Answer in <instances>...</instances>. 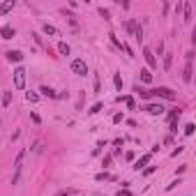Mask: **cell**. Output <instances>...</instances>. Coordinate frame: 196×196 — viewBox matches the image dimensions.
Here are the masks:
<instances>
[{
    "instance_id": "1",
    "label": "cell",
    "mask_w": 196,
    "mask_h": 196,
    "mask_svg": "<svg viewBox=\"0 0 196 196\" xmlns=\"http://www.w3.org/2000/svg\"><path fill=\"white\" fill-rule=\"evenodd\" d=\"M14 88L16 90H23V88H26V69L23 67L14 69Z\"/></svg>"
},
{
    "instance_id": "2",
    "label": "cell",
    "mask_w": 196,
    "mask_h": 196,
    "mask_svg": "<svg viewBox=\"0 0 196 196\" xmlns=\"http://www.w3.org/2000/svg\"><path fill=\"white\" fill-rule=\"evenodd\" d=\"M72 72L76 74V76H86L88 74V65H86V60H81V58H76V60H72Z\"/></svg>"
},
{
    "instance_id": "3",
    "label": "cell",
    "mask_w": 196,
    "mask_h": 196,
    "mask_svg": "<svg viewBox=\"0 0 196 196\" xmlns=\"http://www.w3.org/2000/svg\"><path fill=\"white\" fill-rule=\"evenodd\" d=\"M143 111H148L150 115H162V113H164V106H162V104H145Z\"/></svg>"
},
{
    "instance_id": "4",
    "label": "cell",
    "mask_w": 196,
    "mask_h": 196,
    "mask_svg": "<svg viewBox=\"0 0 196 196\" xmlns=\"http://www.w3.org/2000/svg\"><path fill=\"white\" fill-rule=\"evenodd\" d=\"M150 159H152L150 152H148V155H143L141 159H136V162H134V171H141L143 166H148V164H150Z\"/></svg>"
},
{
    "instance_id": "5",
    "label": "cell",
    "mask_w": 196,
    "mask_h": 196,
    "mask_svg": "<svg viewBox=\"0 0 196 196\" xmlns=\"http://www.w3.org/2000/svg\"><path fill=\"white\" fill-rule=\"evenodd\" d=\"M143 58H145V62H148V65H150V67H152V69H155V67H157V58H155V53H152L150 49H143Z\"/></svg>"
},
{
    "instance_id": "6",
    "label": "cell",
    "mask_w": 196,
    "mask_h": 196,
    "mask_svg": "<svg viewBox=\"0 0 196 196\" xmlns=\"http://www.w3.org/2000/svg\"><path fill=\"white\" fill-rule=\"evenodd\" d=\"M14 35H16V30L12 26H2V28H0V37H2V39H12Z\"/></svg>"
},
{
    "instance_id": "7",
    "label": "cell",
    "mask_w": 196,
    "mask_h": 196,
    "mask_svg": "<svg viewBox=\"0 0 196 196\" xmlns=\"http://www.w3.org/2000/svg\"><path fill=\"white\" fill-rule=\"evenodd\" d=\"M5 56H7L9 62H21V60H23V53H21V51H7Z\"/></svg>"
},
{
    "instance_id": "8",
    "label": "cell",
    "mask_w": 196,
    "mask_h": 196,
    "mask_svg": "<svg viewBox=\"0 0 196 196\" xmlns=\"http://www.w3.org/2000/svg\"><path fill=\"white\" fill-rule=\"evenodd\" d=\"M12 9H14V0H5V2H0V16H5Z\"/></svg>"
},
{
    "instance_id": "9",
    "label": "cell",
    "mask_w": 196,
    "mask_h": 196,
    "mask_svg": "<svg viewBox=\"0 0 196 196\" xmlns=\"http://www.w3.org/2000/svg\"><path fill=\"white\" fill-rule=\"evenodd\" d=\"M39 92L44 95V97H49V99H56V97H58V92L53 90V88H49V86H42V88H39Z\"/></svg>"
},
{
    "instance_id": "10",
    "label": "cell",
    "mask_w": 196,
    "mask_h": 196,
    "mask_svg": "<svg viewBox=\"0 0 196 196\" xmlns=\"http://www.w3.org/2000/svg\"><path fill=\"white\" fill-rule=\"evenodd\" d=\"M192 74H194L192 62H187V65H185V74H182V81H185V83H192Z\"/></svg>"
},
{
    "instance_id": "11",
    "label": "cell",
    "mask_w": 196,
    "mask_h": 196,
    "mask_svg": "<svg viewBox=\"0 0 196 196\" xmlns=\"http://www.w3.org/2000/svg\"><path fill=\"white\" fill-rule=\"evenodd\" d=\"M182 14H185V21H192V5L182 2Z\"/></svg>"
},
{
    "instance_id": "12",
    "label": "cell",
    "mask_w": 196,
    "mask_h": 196,
    "mask_svg": "<svg viewBox=\"0 0 196 196\" xmlns=\"http://www.w3.org/2000/svg\"><path fill=\"white\" fill-rule=\"evenodd\" d=\"M58 51H60L62 56H69V53H72V49H69L67 42H60V44H58Z\"/></svg>"
},
{
    "instance_id": "13",
    "label": "cell",
    "mask_w": 196,
    "mask_h": 196,
    "mask_svg": "<svg viewBox=\"0 0 196 196\" xmlns=\"http://www.w3.org/2000/svg\"><path fill=\"white\" fill-rule=\"evenodd\" d=\"M42 30H44V35H51V37H56L58 35V30L53 26H49V23H44V26H42Z\"/></svg>"
},
{
    "instance_id": "14",
    "label": "cell",
    "mask_w": 196,
    "mask_h": 196,
    "mask_svg": "<svg viewBox=\"0 0 196 196\" xmlns=\"http://www.w3.org/2000/svg\"><path fill=\"white\" fill-rule=\"evenodd\" d=\"M136 28H139L136 19H129V21H127V32H129V35H134V32H136Z\"/></svg>"
},
{
    "instance_id": "15",
    "label": "cell",
    "mask_w": 196,
    "mask_h": 196,
    "mask_svg": "<svg viewBox=\"0 0 196 196\" xmlns=\"http://www.w3.org/2000/svg\"><path fill=\"white\" fill-rule=\"evenodd\" d=\"M171 65H173V53H166V56H164V69H166V72L171 69Z\"/></svg>"
},
{
    "instance_id": "16",
    "label": "cell",
    "mask_w": 196,
    "mask_h": 196,
    "mask_svg": "<svg viewBox=\"0 0 196 196\" xmlns=\"http://www.w3.org/2000/svg\"><path fill=\"white\" fill-rule=\"evenodd\" d=\"M95 180H99V182H102V180H115V175H111V173H106V171H104V173L95 175Z\"/></svg>"
},
{
    "instance_id": "17",
    "label": "cell",
    "mask_w": 196,
    "mask_h": 196,
    "mask_svg": "<svg viewBox=\"0 0 196 196\" xmlns=\"http://www.w3.org/2000/svg\"><path fill=\"white\" fill-rule=\"evenodd\" d=\"M182 115V111L180 109H171V113H169V122H173V120H178V118Z\"/></svg>"
},
{
    "instance_id": "18",
    "label": "cell",
    "mask_w": 196,
    "mask_h": 196,
    "mask_svg": "<svg viewBox=\"0 0 196 196\" xmlns=\"http://www.w3.org/2000/svg\"><path fill=\"white\" fill-rule=\"evenodd\" d=\"M26 99H28L30 104H37V102H39V95H37V92H26Z\"/></svg>"
},
{
    "instance_id": "19",
    "label": "cell",
    "mask_w": 196,
    "mask_h": 196,
    "mask_svg": "<svg viewBox=\"0 0 196 196\" xmlns=\"http://www.w3.org/2000/svg\"><path fill=\"white\" fill-rule=\"evenodd\" d=\"M141 81L143 83H152V74L148 72V69H143V72H141Z\"/></svg>"
},
{
    "instance_id": "20",
    "label": "cell",
    "mask_w": 196,
    "mask_h": 196,
    "mask_svg": "<svg viewBox=\"0 0 196 196\" xmlns=\"http://www.w3.org/2000/svg\"><path fill=\"white\" fill-rule=\"evenodd\" d=\"M102 109H104V104H102V102H97V104H95V106H92L90 111H88V113H90V115H95V113H99V111H102Z\"/></svg>"
},
{
    "instance_id": "21",
    "label": "cell",
    "mask_w": 196,
    "mask_h": 196,
    "mask_svg": "<svg viewBox=\"0 0 196 196\" xmlns=\"http://www.w3.org/2000/svg\"><path fill=\"white\" fill-rule=\"evenodd\" d=\"M111 162H113V155H106V157L102 159V166H104V169H109V166H111Z\"/></svg>"
},
{
    "instance_id": "22",
    "label": "cell",
    "mask_w": 196,
    "mask_h": 196,
    "mask_svg": "<svg viewBox=\"0 0 196 196\" xmlns=\"http://www.w3.org/2000/svg\"><path fill=\"white\" fill-rule=\"evenodd\" d=\"M113 83H115L118 90H122V79H120V74H113Z\"/></svg>"
},
{
    "instance_id": "23",
    "label": "cell",
    "mask_w": 196,
    "mask_h": 196,
    "mask_svg": "<svg viewBox=\"0 0 196 196\" xmlns=\"http://www.w3.org/2000/svg\"><path fill=\"white\" fill-rule=\"evenodd\" d=\"M12 104V92H5L2 95V106H9Z\"/></svg>"
},
{
    "instance_id": "24",
    "label": "cell",
    "mask_w": 196,
    "mask_h": 196,
    "mask_svg": "<svg viewBox=\"0 0 196 196\" xmlns=\"http://www.w3.org/2000/svg\"><path fill=\"white\" fill-rule=\"evenodd\" d=\"M192 134H194V125L187 122V125H185V136H192Z\"/></svg>"
},
{
    "instance_id": "25",
    "label": "cell",
    "mask_w": 196,
    "mask_h": 196,
    "mask_svg": "<svg viewBox=\"0 0 196 196\" xmlns=\"http://www.w3.org/2000/svg\"><path fill=\"white\" fill-rule=\"evenodd\" d=\"M111 42H113V44L118 46V49H122V46H125V42H120V39L115 37V35H111Z\"/></svg>"
},
{
    "instance_id": "26",
    "label": "cell",
    "mask_w": 196,
    "mask_h": 196,
    "mask_svg": "<svg viewBox=\"0 0 196 196\" xmlns=\"http://www.w3.org/2000/svg\"><path fill=\"white\" fill-rule=\"evenodd\" d=\"M76 194V189H62V192H58V196H72Z\"/></svg>"
},
{
    "instance_id": "27",
    "label": "cell",
    "mask_w": 196,
    "mask_h": 196,
    "mask_svg": "<svg viewBox=\"0 0 196 196\" xmlns=\"http://www.w3.org/2000/svg\"><path fill=\"white\" fill-rule=\"evenodd\" d=\"M118 196H132V192H129L127 187H120L118 189Z\"/></svg>"
},
{
    "instance_id": "28",
    "label": "cell",
    "mask_w": 196,
    "mask_h": 196,
    "mask_svg": "<svg viewBox=\"0 0 196 196\" xmlns=\"http://www.w3.org/2000/svg\"><path fill=\"white\" fill-rule=\"evenodd\" d=\"M178 185H180V178H178V180H173L171 185H166V192H171V189H175Z\"/></svg>"
},
{
    "instance_id": "29",
    "label": "cell",
    "mask_w": 196,
    "mask_h": 196,
    "mask_svg": "<svg viewBox=\"0 0 196 196\" xmlns=\"http://www.w3.org/2000/svg\"><path fill=\"white\" fill-rule=\"evenodd\" d=\"M95 92H102V86H99V76H95Z\"/></svg>"
},
{
    "instance_id": "30",
    "label": "cell",
    "mask_w": 196,
    "mask_h": 196,
    "mask_svg": "<svg viewBox=\"0 0 196 196\" xmlns=\"http://www.w3.org/2000/svg\"><path fill=\"white\" fill-rule=\"evenodd\" d=\"M122 120H125V115H122V113H115V115H113V122H115V125H118V122H122Z\"/></svg>"
},
{
    "instance_id": "31",
    "label": "cell",
    "mask_w": 196,
    "mask_h": 196,
    "mask_svg": "<svg viewBox=\"0 0 196 196\" xmlns=\"http://www.w3.org/2000/svg\"><path fill=\"white\" fill-rule=\"evenodd\" d=\"M182 150H185V148H182V145H178V148H175V150H173V152H171V157H178V155H180V152H182Z\"/></svg>"
},
{
    "instance_id": "32",
    "label": "cell",
    "mask_w": 196,
    "mask_h": 196,
    "mask_svg": "<svg viewBox=\"0 0 196 196\" xmlns=\"http://www.w3.org/2000/svg\"><path fill=\"white\" fill-rule=\"evenodd\" d=\"M99 14H102L104 19H109V16H111V14H109V9H104V7H99Z\"/></svg>"
},
{
    "instance_id": "33",
    "label": "cell",
    "mask_w": 196,
    "mask_h": 196,
    "mask_svg": "<svg viewBox=\"0 0 196 196\" xmlns=\"http://www.w3.org/2000/svg\"><path fill=\"white\" fill-rule=\"evenodd\" d=\"M171 132H173V134H178V120H173V122H171Z\"/></svg>"
},
{
    "instance_id": "34",
    "label": "cell",
    "mask_w": 196,
    "mask_h": 196,
    "mask_svg": "<svg viewBox=\"0 0 196 196\" xmlns=\"http://www.w3.org/2000/svg\"><path fill=\"white\" fill-rule=\"evenodd\" d=\"M30 118H32V122H35V125H39V122H42V120H39V115H37V113H30Z\"/></svg>"
},
{
    "instance_id": "35",
    "label": "cell",
    "mask_w": 196,
    "mask_h": 196,
    "mask_svg": "<svg viewBox=\"0 0 196 196\" xmlns=\"http://www.w3.org/2000/svg\"><path fill=\"white\" fill-rule=\"evenodd\" d=\"M125 157H127V162H132V159H134V152H132V150H127V152H125Z\"/></svg>"
}]
</instances>
